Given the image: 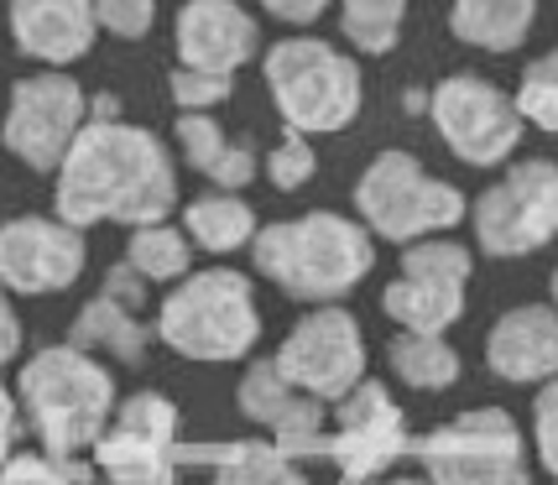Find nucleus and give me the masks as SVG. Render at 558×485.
Returning <instances> with one entry per match:
<instances>
[{
	"label": "nucleus",
	"mask_w": 558,
	"mask_h": 485,
	"mask_svg": "<svg viewBox=\"0 0 558 485\" xmlns=\"http://www.w3.org/2000/svg\"><path fill=\"white\" fill-rule=\"evenodd\" d=\"M136 303H142V277L131 267H116L105 292L73 324V344L78 350H110L121 361H142L146 335H142V324H136Z\"/></svg>",
	"instance_id": "6ab92c4d"
},
{
	"label": "nucleus",
	"mask_w": 558,
	"mask_h": 485,
	"mask_svg": "<svg viewBox=\"0 0 558 485\" xmlns=\"http://www.w3.org/2000/svg\"><path fill=\"white\" fill-rule=\"evenodd\" d=\"M428 110H434V125L444 146L470 162V168H496V162H507L517 142H522V116H517V99L501 95L496 84L486 78H475V73H454V78H444L428 99Z\"/></svg>",
	"instance_id": "0eeeda50"
},
{
	"label": "nucleus",
	"mask_w": 558,
	"mask_h": 485,
	"mask_svg": "<svg viewBox=\"0 0 558 485\" xmlns=\"http://www.w3.org/2000/svg\"><path fill=\"white\" fill-rule=\"evenodd\" d=\"M365 225L387 241H417V235H438L449 225H460L464 198L460 189L438 183L417 168L413 151H381L365 168L361 189H355Z\"/></svg>",
	"instance_id": "423d86ee"
},
{
	"label": "nucleus",
	"mask_w": 558,
	"mask_h": 485,
	"mask_svg": "<svg viewBox=\"0 0 558 485\" xmlns=\"http://www.w3.org/2000/svg\"><path fill=\"white\" fill-rule=\"evenodd\" d=\"M470 251L454 241H417L402 256V277L387 288V314L408 324V335H438L464 308Z\"/></svg>",
	"instance_id": "9b49d317"
},
{
	"label": "nucleus",
	"mask_w": 558,
	"mask_h": 485,
	"mask_svg": "<svg viewBox=\"0 0 558 485\" xmlns=\"http://www.w3.org/2000/svg\"><path fill=\"white\" fill-rule=\"evenodd\" d=\"M131 271L136 277H183L189 271V241L168 225H142L131 241Z\"/></svg>",
	"instance_id": "bb28decb"
},
{
	"label": "nucleus",
	"mask_w": 558,
	"mask_h": 485,
	"mask_svg": "<svg viewBox=\"0 0 558 485\" xmlns=\"http://www.w3.org/2000/svg\"><path fill=\"white\" fill-rule=\"evenodd\" d=\"M402 454V413L391 408V397L381 387H361L340 408V434L329 460L344 470V481L361 485L365 475L387 470Z\"/></svg>",
	"instance_id": "2eb2a0df"
},
{
	"label": "nucleus",
	"mask_w": 558,
	"mask_h": 485,
	"mask_svg": "<svg viewBox=\"0 0 558 485\" xmlns=\"http://www.w3.org/2000/svg\"><path fill=\"white\" fill-rule=\"evenodd\" d=\"M267 84L288 131L324 136L344 131L361 110V69L318 37H288L267 52Z\"/></svg>",
	"instance_id": "7ed1b4c3"
},
{
	"label": "nucleus",
	"mask_w": 558,
	"mask_h": 485,
	"mask_svg": "<svg viewBox=\"0 0 558 485\" xmlns=\"http://www.w3.org/2000/svg\"><path fill=\"white\" fill-rule=\"evenodd\" d=\"M554 303H558V271H554Z\"/></svg>",
	"instance_id": "e433bc0d"
},
{
	"label": "nucleus",
	"mask_w": 558,
	"mask_h": 485,
	"mask_svg": "<svg viewBox=\"0 0 558 485\" xmlns=\"http://www.w3.org/2000/svg\"><path fill=\"white\" fill-rule=\"evenodd\" d=\"M537 16V0H454L449 26L454 37L481 52H511L527 43Z\"/></svg>",
	"instance_id": "4be33fe9"
},
{
	"label": "nucleus",
	"mask_w": 558,
	"mask_h": 485,
	"mask_svg": "<svg viewBox=\"0 0 558 485\" xmlns=\"http://www.w3.org/2000/svg\"><path fill=\"white\" fill-rule=\"evenodd\" d=\"M434 485H527L522 438L507 413H464L423 444Z\"/></svg>",
	"instance_id": "1a4fd4ad"
},
{
	"label": "nucleus",
	"mask_w": 558,
	"mask_h": 485,
	"mask_svg": "<svg viewBox=\"0 0 558 485\" xmlns=\"http://www.w3.org/2000/svg\"><path fill=\"white\" fill-rule=\"evenodd\" d=\"M408 0H340V26L361 52H391L402 37Z\"/></svg>",
	"instance_id": "393cba45"
},
{
	"label": "nucleus",
	"mask_w": 558,
	"mask_h": 485,
	"mask_svg": "<svg viewBox=\"0 0 558 485\" xmlns=\"http://www.w3.org/2000/svg\"><path fill=\"white\" fill-rule=\"evenodd\" d=\"M11 434H16V413H11V397L0 391V460H5V449H11Z\"/></svg>",
	"instance_id": "c9c22d12"
},
{
	"label": "nucleus",
	"mask_w": 558,
	"mask_h": 485,
	"mask_svg": "<svg viewBox=\"0 0 558 485\" xmlns=\"http://www.w3.org/2000/svg\"><path fill=\"white\" fill-rule=\"evenodd\" d=\"M517 116L543 131H558V48L527 63L522 84H517Z\"/></svg>",
	"instance_id": "cd10ccee"
},
{
	"label": "nucleus",
	"mask_w": 558,
	"mask_h": 485,
	"mask_svg": "<svg viewBox=\"0 0 558 485\" xmlns=\"http://www.w3.org/2000/svg\"><path fill=\"white\" fill-rule=\"evenodd\" d=\"M172 198L178 183H172L168 151L142 125L84 121L69 157L58 162V215L73 230L99 219H121L136 230L162 225Z\"/></svg>",
	"instance_id": "f257e3e1"
},
{
	"label": "nucleus",
	"mask_w": 558,
	"mask_h": 485,
	"mask_svg": "<svg viewBox=\"0 0 558 485\" xmlns=\"http://www.w3.org/2000/svg\"><path fill=\"white\" fill-rule=\"evenodd\" d=\"M241 408L245 417H256V423H267L271 434L282 438V444H314L318 428H324V408H318L308 391H298L271 365H251V376L241 381Z\"/></svg>",
	"instance_id": "aec40b11"
},
{
	"label": "nucleus",
	"mask_w": 558,
	"mask_h": 485,
	"mask_svg": "<svg viewBox=\"0 0 558 485\" xmlns=\"http://www.w3.org/2000/svg\"><path fill=\"white\" fill-rule=\"evenodd\" d=\"M490 371L507 381L558 376V314L554 308H511L486 340Z\"/></svg>",
	"instance_id": "a211bd4d"
},
{
	"label": "nucleus",
	"mask_w": 558,
	"mask_h": 485,
	"mask_svg": "<svg viewBox=\"0 0 558 485\" xmlns=\"http://www.w3.org/2000/svg\"><path fill=\"white\" fill-rule=\"evenodd\" d=\"M537 444H543V464L558 475V387L537 397Z\"/></svg>",
	"instance_id": "473e14b6"
},
{
	"label": "nucleus",
	"mask_w": 558,
	"mask_h": 485,
	"mask_svg": "<svg viewBox=\"0 0 558 485\" xmlns=\"http://www.w3.org/2000/svg\"><path fill=\"white\" fill-rule=\"evenodd\" d=\"M256 303L241 271L189 277L162 308V340L189 361H235L256 340Z\"/></svg>",
	"instance_id": "39448f33"
},
{
	"label": "nucleus",
	"mask_w": 558,
	"mask_h": 485,
	"mask_svg": "<svg viewBox=\"0 0 558 485\" xmlns=\"http://www.w3.org/2000/svg\"><path fill=\"white\" fill-rule=\"evenodd\" d=\"M0 485H78V475H73V470H58V464H48V460H37V454H22V460L5 464Z\"/></svg>",
	"instance_id": "2f4dec72"
},
{
	"label": "nucleus",
	"mask_w": 558,
	"mask_h": 485,
	"mask_svg": "<svg viewBox=\"0 0 558 485\" xmlns=\"http://www.w3.org/2000/svg\"><path fill=\"white\" fill-rule=\"evenodd\" d=\"M277 22H292V26H308L329 11V0H262Z\"/></svg>",
	"instance_id": "72a5a7b5"
},
{
	"label": "nucleus",
	"mask_w": 558,
	"mask_h": 485,
	"mask_svg": "<svg viewBox=\"0 0 558 485\" xmlns=\"http://www.w3.org/2000/svg\"><path fill=\"white\" fill-rule=\"evenodd\" d=\"M11 32L26 58L63 69L95 48L99 22L89 0H11Z\"/></svg>",
	"instance_id": "f3484780"
},
{
	"label": "nucleus",
	"mask_w": 558,
	"mask_h": 485,
	"mask_svg": "<svg viewBox=\"0 0 558 485\" xmlns=\"http://www.w3.org/2000/svg\"><path fill=\"white\" fill-rule=\"evenodd\" d=\"M84 131V89L69 73H32L11 89V110H5V146L22 157L26 168L52 172L69 157L73 136Z\"/></svg>",
	"instance_id": "9d476101"
},
{
	"label": "nucleus",
	"mask_w": 558,
	"mask_h": 485,
	"mask_svg": "<svg viewBox=\"0 0 558 485\" xmlns=\"http://www.w3.org/2000/svg\"><path fill=\"white\" fill-rule=\"evenodd\" d=\"M256 52V22L235 0H189L178 11V58L183 69L235 73Z\"/></svg>",
	"instance_id": "dca6fc26"
},
{
	"label": "nucleus",
	"mask_w": 558,
	"mask_h": 485,
	"mask_svg": "<svg viewBox=\"0 0 558 485\" xmlns=\"http://www.w3.org/2000/svg\"><path fill=\"white\" fill-rule=\"evenodd\" d=\"M209 460H219V485H303V475L271 444H230Z\"/></svg>",
	"instance_id": "a878e982"
},
{
	"label": "nucleus",
	"mask_w": 558,
	"mask_h": 485,
	"mask_svg": "<svg viewBox=\"0 0 558 485\" xmlns=\"http://www.w3.org/2000/svg\"><path fill=\"white\" fill-rule=\"evenodd\" d=\"M256 267L292 298H340L371 267V235L340 215H303L256 235Z\"/></svg>",
	"instance_id": "f03ea898"
},
{
	"label": "nucleus",
	"mask_w": 558,
	"mask_h": 485,
	"mask_svg": "<svg viewBox=\"0 0 558 485\" xmlns=\"http://www.w3.org/2000/svg\"><path fill=\"white\" fill-rule=\"evenodd\" d=\"M314 168H318L314 146L303 142L298 131H288V136L267 151V178L277 183V189H303V183L314 178Z\"/></svg>",
	"instance_id": "c756f323"
},
{
	"label": "nucleus",
	"mask_w": 558,
	"mask_h": 485,
	"mask_svg": "<svg viewBox=\"0 0 558 485\" xmlns=\"http://www.w3.org/2000/svg\"><path fill=\"white\" fill-rule=\"evenodd\" d=\"M277 371L308 397H344L361 381V335L355 318L329 308V314L303 318L292 340L277 355Z\"/></svg>",
	"instance_id": "f8f14e48"
},
{
	"label": "nucleus",
	"mask_w": 558,
	"mask_h": 485,
	"mask_svg": "<svg viewBox=\"0 0 558 485\" xmlns=\"http://www.w3.org/2000/svg\"><path fill=\"white\" fill-rule=\"evenodd\" d=\"M189 235H194L204 251H235L256 235V219H251V204L235 194H209L189 204Z\"/></svg>",
	"instance_id": "5701e85b"
},
{
	"label": "nucleus",
	"mask_w": 558,
	"mask_h": 485,
	"mask_svg": "<svg viewBox=\"0 0 558 485\" xmlns=\"http://www.w3.org/2000/svg\"><path fill=\"white\" fill-rule=\"evenodd\" d=\"M402 485H408V481H402Z\"/></svg>",
	"instance_id": "4c0bfd02"
},
{
	"label": "nucleus",
	"mask_w": 558,
	"mask_h": 485,
	"mask_svg": "<svg viewBox=\"0 0 558 485\" xmlns=\"http://www.w3.org/2000/svg\"><path fill=\"white\" fill-rule=\"evenodd\" d=\"M391 365H397V376L408 387H423V391L449 387L460 376V355L438 335H402V340L391 344Z\"/></svg>",
	"instance_id": "b1692460"
},
{
	"label": "nucleus",
	"mask_w": 558,
	"mask_h": 485,
	"mask_svg": "<svg viewBox=\"0 0 558 485\" xmlns=\"http://www.w3.org/2000/svg\"><path fill=\"white\" fill-rule=\"evenodd\" d=\"M22 397L37 438L48 444V454L69 460L84 444H99V428H105L110 402H116V387L78 350H48V355H37L22 371Z\"/></svg>",
	"instance_id": "20e7f679"
},
{
	"label": "nucleus",
	"mask_w": 558,
	"mask_h": 485,
	"mask_svg": "<svg viewBox=\"0 0 558 485\" xmlns=\"http://www.w3.org/2000/svg\"><path fill=\"white\" fill-rule=\"evenodd\" d=\"M84 267V235L58 219H11L0 225V282L22 292L69 288Z\"/></svg>",
	"instance_id": "4468645a"
},
{
	"label": "nucleus",
	"mask_w": 558,
	"mask_h": 485,
	"mask_svg": "<svg viewBox=\"0 0 558 485\" xmlns=\"http://www.w3.org/2000/svg\"><path fill=\"white\" fill-rule=\"evenodd\" d=\"M235 89V73H204V69H172V99L178 110H215Z\"/></svg>",
	"instance_id": "c85d7f7f"
},
{
	"label": "nucleus",
	"mask_w": 558,
	"mask_h": 485,
	"mask_svg": "<svg viewBox=\"0 0 558 485\" xmlns=\"http://www.w3.org/2000/svg\"><path fill=\"white\" fill-rule=\"evenodd\" d=\"M95 5V22L105 32H116L125 43H136L151 32V16H157V0H89Z\"/></svg>",
	"instance_id": "7c9ffc66"
},
{
	"label": "nucleus",
	"mask_w": 558,
	"mask_h": 485,
	"mask_svg": "<svg viewBox=\"0 0 558 485\" xmlns=\"http://www.w3.org/2000/svg\"><path fill=\"white\" fill-rule=\"evenodd\" d=\"M172 428L178 417L162 397H131L121 423L99 438V464L110 485H172Z\"/></svg>",
	"instance_id": "ddd939ff"
},
{
	"label": "nucleus",
	"mask_w": 558,
	"mask_h": 485,
	"mask_svg": "<svg viewBox=\"0 0 558 485\" xmlns=\"http://www.w3.org/2000/svg\"><path fill=\"white\" fill-rule=\"evenodd\" d=\"M178 146L189 151V168H198L225 194H235V189H245L256 178V146L225 136L219 121L204 116V110H183L178 116Z\"/></svg>",
	"instance_id": "412c9836"
},
{
	"label": "nucleus",
	"mask_w": 558,
	"mask_h": 485,
	"mask_svg": "<svg viewBox=\"0 0 558 485\" xmlns=\"http://www.w3.org/2000/svg\"><path fill=\"white\" fill-rule=\"evenodd\" d=\"M16 344H22V329H16V314H11V303L0 298V361H11V355H16Z\"/></svg>",
	"instance_id": "f704fd0d"
},
{
	"label": "nucleus",
	"mask_w": 558,
	"mask_h": 485,
	"mask_svg": "<svg viewBox=\"0 0 558 485\" xmlns=\"http://www.w3.org/2000/svg\"><path fill=\"white\" fill-rule=\"evenodd\" d=\"M475 235L490 256H527L558 235V168L554 162H517V168L481 194Z\"/></svg>",
	"instance_id": "6e6552de"
}]
</instances>
